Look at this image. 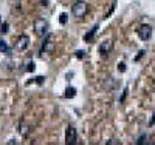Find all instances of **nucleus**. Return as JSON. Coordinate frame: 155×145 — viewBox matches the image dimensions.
Returning a JSON list of instances; mask_svg holds the SVG:
<instances>
[{
  "mask_svg": "<svg viewBox=\"0 0 155 145\" xmlns=\"http://www.w3.org/2000/svg\"><path fill=\"white\" fill-rule=\"evenodd\" d=\"M33 30H34V34L39 36V37H44L48 31V22L44 20V19H36L34 20V25H33Z\"/></svg>",
  "mask_w": 155,
  "mask_h": 145,
  "instance_id": "f257e3e1",
  "label": "nucleus"
},
{
  "mask_svg": "<svg viewBox=\"0 0 155 145\" xmlns=\"http://www.w3.org/2000/svg\"><path fill=\"white\" fill-rule=\"evenodd\" d=\"M88 12V6L85 2H76L73 6H71V14L78 19H82L85 17V14Z\"/></svg>",
  "mask_w": 155,
  "mask_h": 145,
  "instance_id": "f03ea898",
  "label": "nucleus"
},
{
  "mask_svg": "<svg viewBox=\"0 0 155 145\" xmlns=\"http://www.w3.org/2000/svg\"><path fill=\"white\" fill-rule=\"evenodd\" d=\"M30 45V37L27 34H22L19 36V39L16 40V45H14V49L16 51H25Z\"/></svg>",
  "mask_w": 155,
  "mask_h": 145,
  "instance_id": "7ed1b4c3",
  "label": "nucleus"
},
{
  "mask_svg": "<svg viewBox=\"0 0 155 145\" xmlns=\"http://www.w3.org/2000/svg\"><path fill=\"white\" fill-rule=\"evenodd\" d=\"M54 36L53 34H47V37H45V40H44V45H42V48H41V52L44 54V52H51L53 51V48H54Z\"/></svg>",
  "mask_w": 155,
  "mask_h": 145,
  "instance_id": "20e7f679",
  "label": "nucleus"
},
{
  "mask_svg": "<svg viewBox=\"0 0 155 145\" xmlns=\"http://www.w3.org/2000/svg\"><path fill=\"white\" fill-rule=\"evenodd\" d=\"M76 140H78V131H76V128L74 127H68L65 130V143L73 145V143H76Z\"/></svg>",
  "mask_w": 155,
  "mask_h": 145,
  "instance_id": "39448f33",
  "label": "nucleus"
},
{
  "mask_svg": "<svg viewBox=\"0 0 155 145\" xmlns=\"http://www.w3.org/2000/svg\"><path fill=\"white\" fill-rule=\"evenodd\" d=\"M138 36H140V39H143V40H149L150 36H152V26L147 25V23L141 25L138 28Z\"/></svg>",
  "mask_w": 155,
  "mask_h": 145,
  "instance_id": "423d86ee",
  "label": "nucleus"
},
{
  "mask_svg": "<svg viewBox=\"0 0 155 145\" xmlns=\"http://www.w3.org/2000/svg\"><path fill=\"white\" fill-rule=\"evenodd\" d=\"M112 49H113V40H104L98 48L99 54H102V56H107Z\"/></svg>",
  "mask_w": 155,
  "mask_h": 145,
  "instance_id": "0eeeda50",
  "label": "nucleus"
},
{
  "mask_svg": "<svg viewBox=\"0 0 155 145\" xmlns=\"http://www.w3.org/2000/svg\"><path fill=\"white\" fill-rule=\"evenodd\" d=\"M96 31H98V25H95L93 28H92V30H90V31H88V33H87V34L84 36V40H85L87 43H90V42H92V39L95 37Z\"/></svg>",
  "mask_w": 155,
  "mask_h": 145,
  "instance_id": "6e6552de",
  "label": "nucleus"
},
{
  "mask_svg": "<svg viewBox=\"0 0 155 145\" xmlns=\"http://www.w3.org/2000/svg\"><path fill=\"white\" fill-rule=\"evenodd\" d=\"M0 51L3 52V54H11V48L6 45V42L0 40Z\"/></svg>",
  "mask_w": 155,
  "mask_h": 145,
  "instance_id": "1a4fd4ad",
  "label": "nucleus"
},
{
  "mask_svg": "<svg viewBox=\"0 0 155 145\" xmlns=\"http://www.w3.org/2000/svg\"><path fill=\"white\" fill-rule=\"evenodd\" d=\"M17 131H20V134H22V136H27V134H28V131H30V128L25 125V124H20L19 128H17Z\"/></svg>",
  "mask_w": 155,
  "mask_h": 145,
  "instance_id": "9d476101",
  "label": "nucleus"
},
{
  "mask_svg": "<svg viewBox=\"0 0 155 145\" xmlns=\"http://www.w3.org/2000/svg\"><path fill=\"white\" fill-rule=\"evenodd\" d=\"M74 96H76V90H74L73 87H68V88L65 90V97H70V99H71V97H74Z\"/></svg>",
  "mask_w": 155,
  "mask_h": 145,
  "instance_id": "9b49d317",
  "label": "nucleus"
},
{
  "mask_svg": "<svg viewBox=\"0 0 155 145\" xmlns=\"http://www.w3.org/2000/svg\"><path fill=\"white\" fill-rule=\"evenodd\" d=\"M44 80H45V77H42V76H37V77H34L33 80H28L27 82V85H30L31 82H37V84H44Z\"/></svg>",
  "mask_w": 155,
  "mask_h": 145,
  "instance_id": "f8f14e48",
  "label": "nucleus"
},
{
  "mask_svg": "<svg viewBox=\"0 0 155 145\" xmlns=\"http://www.w3.org/2000/svg\"><path fill=\"white\" fill-rule=\"evenodd\" d=\"M8 28H9V25L8 23H3L2 28H0V34H6L8 33Z\"/></svg>",
  "mask_w": 155,
  "mask_h": 145,
  "instance_id": "ddd939ff",
  "label": "nucleus"
},
{
  "mask_svg": "<svg viewBox=\"0 0 155 145\" xmlns=\"http://www.w3.org/2000/svg\"><path fill=\"white\" fill-rule=\"evenodd\" d=\"M34 70H36V65H34L33 62H30V63L27 65V71H28V73H33Z\"/></svg>",
  "mask_w": 155,
  "mask_h": 145,
  "instance_id": "4468645a",
  "label": "nucleus"
},
{
  "mask_svg": "<svg viewBox=\"0 0 155 145\" xmlns=\"http://www.w3.org/2000/svg\"><path fill=\"white\" fill-rule=\"evenodd\" d=\"M126 96H127V88H124V90H123V94H121V97H120V102H121V103L124 102Z\"/></svg>",
  "mask_w": 155,
  "mask_h": 145,
  "instance_id": "2eb2a0df",
  "label": "nucleus"
},
{
  "mask_svg": "<svg viewBox=\"0 0 155 145\" xmlns=\"http://www.w3.org/2000/svg\"><path fill=\"white\" fill-rule=\"evenodd\" d=\"M146 137H147L146 134H143V136H140V137H138V140H137V143H144V142H146Z\"/></svg>",
  "mask_w": 155,
  "mask_h": 145,
  "instance_id": "dca6fc26",
  "label": "nucleus"
},
{
  "mask_svg": "<svg viewBox=\"0 0 155 145\" xmlns=\"http://www.w3.org/2000/svg\"><path fill=\"white\" fill-rule=\"evenodd\" d=\"M107 143H109V145H120L121 142L116 140V139H110V140H107Z\"/></svg>",
  "mask_w": 155,
  "mask_h": 145,
  "instance_id": "f3484780",
  "label": "nucleus"
},
{
  "mask_svg": "<svg viewBox=\"0 0 155 145\" xmlns=\"http://www.w3.org/2000/svg\"><path fill=\"white\" fill-rule=\"evenodd\" d=\"M84 56H85L84 51H76V57L78 59H84Z\"/></svg>",
  "mask_w": 155,
  "mask_h": 145,
  "instance_id": "a211bd4d",
  "label": "nucleus"
},
{
  "mask_svg": "<svg viewBox=\"0 0 155 145\" xmlns=\"http://www.w3.org/2000/svg\"><path fill=\"white\" fill-rule=\"evenodd\" d=\"M118 70H120L121 73H124V71H126V63H124V62H121V63L118 65Z\"/></svg>",
  "mask_w": 155,
  "mask_h": 145,
  "instance_id": "6ab92c4d",
  "label": "nucleus"
},
{
  "mask_svg": "<svg viewBox=\"0 0 155 145\" xmlns=\"http://www.w3.org/2000/svg\"><path fill=\"white\" fill-rule=\"evenodd\" d=\"M65 22H67V14H61V23L64 25Z\"/></svg>",
  "mask_w": 155,
  "mask_h": 145,
  "instance_id": "aec40b11",
  "label": "nucleus"
},
{
  "mask_svg": "<svg viewBox=\"0 0 155 145\" xmlns=\"http://www.w3.org/2000/svg\"><path fill=\"white\" fill-rule=\"evenodd\" d=\"M153 122H155V113H153V116H152V121L149 122V125H153Z\"/></svg>",
  "mask_w": 155,
  "mask_h": 145,
  "instance_id": "412c9836",
  "label": "nucleus"
},
{
  "mask_svg": "<svg viewBox=\"0 0 155 145\" xmlns=\"http://www.w3.org/2000/svg\"><path fill=\"white\" fill-rule=\"evenodd\" d=\"M14 2H17V0H14Z\"/></svg>",
  "mask_w": 155,
  "mask_h": 145,
  "instance_id": "4be33fe9",
  "label": "nucleus"
}]
</instances>
